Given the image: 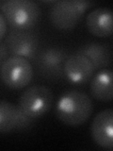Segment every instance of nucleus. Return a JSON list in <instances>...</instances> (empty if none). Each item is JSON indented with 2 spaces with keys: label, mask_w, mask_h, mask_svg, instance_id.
<instances>
[{
  "label": "nucleus",
  "mask_w": 113,
  "mask_h": 151,
  "mask_svg": "<svg viewBox=\"0 0 113 151\" xmlns=\"http://www.w3.org/2000/svg\"><path fill=\"white\" fill-rule=\"evenodd\" d=\"M93 111L91 97L79 91H67L59 96L56 105V115L63 124L77 127L86 123Z\"/></svg>",
  "instance_id": "f257e3e1"
},
{
  "label": "nucleus",
  "mask_w": 113,
  "mask_h": 151,
  "mask_svg": "<svg viewBox=\"0 0 113 151\" xmlns=\"http://www.w3.org/2000/svg\"><path fill=\"white\" fill-rule=\"evenodd\" d=\"M0 12L8 26L13 29L28 30L34 27L41 18V8L31 0H9L0 2Z\"/></svg>",
  "instance_id": "f03ea898"
},
{
  "label": "nucleus",
  "mask_w": 113,
  "mask_h": 151,
  "mask_svg": "<svg viewBox=\"0 0 113 151\" xmlns=\"http://www.w3.org/2000/svg\"><path fill=\"white\" fill-rule=\"evenodd\" d=\"M92 5V2L78 0L53 2L49 11L50 22L59 30H71L77 26L85 12Z\"/></svg>",
  "instance_id": "7ed1b4c3"
},
{
  "label": "nucleus",
  "mask_w": 113,
  "mask_h": 151,
  "mask_svg": "<svg viewBox=\"0 0 113 151\" xmlns=\"http://www.w3.org/2000/svg\"><path fill=\"white\" fill-rule=\"evenodd\" d=\"M54 101L51 89L44 85H33L23 92L18 102V108L26 116L36 119L46 114Z\"/></svg>",
  "instance_id": "20e7f679"
},
{
  "label": "nucleus",
  "mask_w": 113,
  "mask_h": 151,
  "mask_svg": "<svg viewBox=\"0 0 113 151\" xmlns=\"http://www.w3.org/2000/svg\"><path fill=\"white\" fill-rule=\"evenodd\" d=\"M33 67L30 61L22 57L11 56L0 67L2 82L9 89L20 90L26 87L33 78Z\"/></svg>",
  "instance_id": "39448f33"
},
{
  "label": "nucleus",
  "mask_w": 113,
  "mask_h": 151,
  "mask_svg": "<svg viewBox=\"0 0 113 151\" xmlns=\"http://www.w3.org/2000/svg\"><path fill=\"white\" fill-rule=\"evenodd\" d=\"M8 50L11 56L35 60L39 50V39L32 30L13 29L9 31L5 40Z\"/></svg>",
  "instance_id": "423d86ee"
},
{
  "label": "nucleus",
  "mask_w": 113,
  "mask_h": 151,
  "mask_svg": "<svg viewBox=\"0 0 113 151\" xmlns=\"http://www.w3.org/2000/svg\"><path fill=\"white\" fill-rule=\"evenodd\" d=\"M67 58L66 51L60 47H47L37 54L36 65L44 78L56 80L63 77V65Z\"/></svg>",
  "instance_id": "0eeeda50"
},
{
  "label": "nucleus",
  "mask_w": 113,
  "mask_h": 151,
  "mask_svg": "<svg viewBox=\"0 0 113 151\" xmlns=\"http://www.w3.org/2000/svg\"><path fill=\"white\" fill-rule=\"evenodd\" d=\"M95 70L87 57L77 52L66 58L63 65V77L71 84L83 85L92 78Z\"/></svg>",
  "instance_id": "6e6552de"
},
{
  "label": "nucleus",
  "mask_w": 113,
  "mask_h": 151,
  "mask_svg": "<svg viewBox=\"0 0 113 151\" xmlns=\"http://www.w3.org/2000/svg\"><path fill=\"white\" fill-rule=\"evenodd\" d=\"M91 134L95 144L102 148L113 149V111L107 109L93 118L91 126Z\"/></svg>",
  "instance_id": "1a4fd4ad"
},
{
  "label": "nucleus",
  "mask_w": 113,
  "mask_h": 151,
  "mask_svg": "<svg viewBox=\"0 0 113 151\" xmlns=\"http://www.w3.org/2000/svg\"><path fill=\"white\" fill-rule=\"evenodd\" d=\"M89 32L98 38L112 35V12L107 8L94 9L86 16Z\"/></svg>",
  "instance_id": "9d476101"
},
{
  "label": "nucleus",
  "mask_w": 113,
  "mask_h": 151,
  "mask_svg": "<svg viewBox=\"0 0 113 151\" xmlns=\"http://www.w3.org/2000/svg\"><path fill=\"white\" fill-rule=\"evenodd\" d=\"M112 71L101 69L91 79V93L93 98L101 102H110L113 98Z\"/></svg>",
  "instance_id": "9b49d317"
},
{
  "label": "nucleus",
  "mask_w": 113,
  "mask_h": 151,
  "mask_svg": "<svg viewBox=\"0 0 113 151\" xmlns=\"http://www.w3.org/2000/svg\"><path fill=\"white\" fill-rule=\"evenodd\" d=\"M78 53L87 57L95 69H105L111 64V49L106 44L96 42H89L80 47Z\"/></svg>",
  "instance_id": "f8f14e48"
},
{
  "label": "nucleus",
  "mask_w": 113,
  "mask_h": 151,
  "mask_svg": "<svg viewBox=\"0 0 113 151\" xmlns=\"http://www.w3.org/2000/svg\"><path fill=\"white\" fill-rule=\"evenodd\" d=\"M19 113L18 106L6 100H0V133L16 130Z\"/></svg>",
  "instance_id": "ddd939ff"
},
{
  "label": "nucleus",
  "mask_w": 113,
  "mask_h": 151,
  "mask_svg": "<svg viewBox=\"0 0 113 151\" xmlns=\"http://www.w3.org/2000/svg\"><path fill=\"white\" fill-rule=\"evenodd\" d=\"M8 31V24L6 22L4 15L0 12V42H2V40L5 38V35Z\"/></svg>",
  "instance_id": "4468645a"
},
{
  "label": "nucleus",
  "mask_w": 113,
  "mask_h": 151,
  "mask_svg": "<svg viewBox=\"0 0 113 151\" xmlns=\"http://www.w3.org/2000/svg\"><path fill=\"white\" fill-rule=\"evenodd\" d=\"M9 52L8 50V47L5 44V42H0V61H3L6 60L9 58Z\"/></svg>",
  "instance_id": "2eb2a0df"
}]
</instances>
